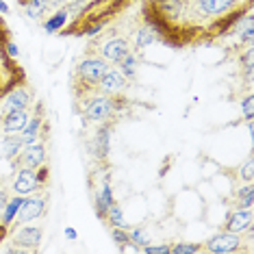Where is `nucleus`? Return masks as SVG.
Returning a JSON list of instances; mask_svg holds the SVG:
<instances>
[{"mask_svg":"<svg viewBox=\"0 0 254 254\" xmlns=\"http://www.w3.org/2000/svg\"><path fill=\"white\" fill-rule=\"evenodd\" d=\"M135 0H89L87 4H83L70 24L63 26L61 35L70 37H96L100 35L105 28L111 24L113 20H118L126 9Z\"/></svg>","mask_w":254,"mask_h":254,"instance_id":"nucleus-1","label":"nucleus"},{"mask_svg":"<svg viewBox=\"0 0 254 254\" xmlns=\"http://www.w3.org/2000/svg\"><path fill=\"white\" fill-rule=\"evenodd\" d=\"M109 65L111 63L102 59L94 48H89L83 59H78L72 72V96L76 111H80L98 94V83H100L102 74L109 70Z\"/></svg>","mask_w":254,"mask_h":254,"instance_id":"nucleus-2","label":"nucleus"},{"mask_svg":"<svg viewBox=\"0 0 254 254\" xmlns=\"http://www.w3.org/2000/svg\"><path fill=\"white\" fill-rule=\"evenodd\" d=\"M11 31L7 26L4 18L0 15V102L2 98L13 91L20 85H26V70L18 63V59L9 55V42H11Z\"/></svg>","mask_w":254,"mask_h":254,"instance_id":"nucleus-3","label":"nucleus"},{"mask_svg":"<svg viewBox=\"0 0 254 254\" xmlns=\"http://www.w3.org/2000/svg\"><path fill=\"white\" fill-rule=\"evenodd\" d=\"M128 109V100L124 96H107V94H96L91 100L80 109L83 115V124H105V122H118L120 115Z\"/></svg>","mask_w":254,"mask_h":254,"instance_id":"nucleus-4","label":"nucleus"},{"mask_svg":"<svg viewBox=\"0 0 254 254\" xmlns=\"http://www.w3.org/2000/svg\"><path fill=\"white\" fill-rule=\"evenodd\" d=\"M48 178H50V170L46 163L39 165L37 170L22 167V170H18V176L13 181V191L18 195H31L35 191H42L46 185H48Z\"/></svg>","mask_w":254,"mask_h":254,"instance_id":"nucleus-5","label":"nucleus"},{"mask_svg":"<svg viewBox=\"0 0 254 254\" xmlns=\"http://www.w3.org/2000/svg\"><path fill=\"white\" fill-rule=\"evenodd\" d=\"M244 235L241 233H230V230H222V233L213 235L206 244H202V250L211 254H235L244 246Z\"/></svg>","mask_w":254,"mask_h":254,"instance_id":"nucleus-6","label":"nucleus"},{"mask_svg":"<svg viewBox=\"0 0 254 254\" xmlns=\"http://www.w3.org/2000/svg\"><path fill=\"white\" fill-rule=\"evenodd\" d=\"M42 228L39 226H31V224H22L15 228L13 233V246L9 248V252H37L42 246Z\"/></svg>","mask_w":254,"mask_h":254,"instance_id":"nucleus-7","label":"nucleus"},{"mask_svg":"<svg viewBox=\"0 0 254 254\" xmlns=\"http://www.w3.org/2000/svg\"><path fill=\"white\" fill-rule=\"evenodd\" d=\"M44 163H46V139L22 146L18 157L11 159V165H13L15 170H22V167H26V170H37V167Z\"/></svg>","mask_w":254,"mask_h":254,"instance_id":"nucleus-8","label":"nucleus"},{"mask_svg":"<svg viewBox=\"0 0 254 254\" xmlns=\"http://www.w3.org/2000/svg\"><path fill=\"white\" fill-rule=\"evenodd\" d=\"M46 206L48 204H46L44 195H33V193L24 195L18 215H15V219H13L15 224H11V226L18 228V226H22V224H31V222H35V219L44 217L46 215Z\"/></svg>","mask_w":254,"mask_h":254,"instance_id":"nucleus-9","label":"nucleus"},{"mask_svg":"<svg viewBox=\"0 0 254 254\" xmlns=\"http://www.w3.org/2000/svg\"><path fill=\"white\" fill-rule=\"evenodd\" d=\"M44 105L42 102H37L35 105V111L31 113V120H28V124L22 128V143L28 146V143H35L39 139H46V135H48V124H46V115H44Z\"/></svg>","mask_w":254,"mask_h":254,"instance_id":"nucleus-10","label":"nucleus"},{"mask_svg":"<svg viewBox=\"0 0 254 254\" xmlns=\"http://www.w3.org/2000/svg\"><path fill=\"white\" fill-rule=\"evenodd\" d=\"M115 122H105V124H98V130L94 135V139L89 143V150L94 152L96 161L102 167L109 165V152H111V130H113Z\"/></svg>","mask_w":254,"mask_h":254,"instance_id":"nucleus-11","label":"nucleus"},{"mask_svg":"<svg viewBox=\"0 0 254 254\" xmlns=\"http://www.w3.org/2000/svg\"><path fill=\"white\" fill-rule=\"evenodd\" d=\"M91 48H94V46H91ZM94 50L105 61L111 63V65H118V63L122 61L132 48H130L128 39H124V37H111V39H107V42H102L100 48H94Z\"/></svg>","mask_w":254,"mask_h":254,"instance_id":"nucleus-12","label":"nucleus"},{"mask_svg":"<svg viewBox=\"0 0 254 254\" xmlns=\"http://www.w3.org/2000/svg\"><path fill=\"white\" fill-rule=\"evenodd\" d=\"M128 89V78L124 76L118 67H111L102 74L100 83H98V94H107V96H124V91Z\"/></svg>","mask_w":254,"mask_h":254,"instance_id":"nucleus-13","label":"nucleus"},{"mask_svg":"<svg viewBox=\"0 0 254 254\" xmlns=\"http://www.w3.org/2000/svg\"><path fill=\"white\" fill-rule=\"evenodd\" d=\"M4 102V113L9 111H22V109H28L33 105V91L26 87V85H20L13 91H9L7 96L2 98Z\"/></svg>","mask_w":254,"mask_h":254,"instance_id":"nucleus-14","label":"nucleus"},{"mask_svg":"<svg viewBox=\"0 0 254 254\" xmlns=\"http://www.w3.org/2000/svg\"><path fill=\"white\" fill-rule=\"evenodd\" d=\"M254 224V215L252 209H235L224 222V230H230V233H250Z\"/></svg>","mask_w":254,"mask_h":254,"instance_id":"nucleus-15","label":"nucleus"},{"mask_svg":"<svg viewBox=\"0 0 254 254\" xmlns=\"http://www.w3.org/2000/svg\"><path fill=\"white\" fill-rule=\"evenodd\" d=\"M113 202H115L113 187L109 185V181H105L100 187H98V191L94 193V213H96V217L105 222V217H107V213H109V209H111Z\"/></svg>","mask_w":254,"mask_h":254,"instance_id":"nucleus-16","label":"nucleus"},{"mask_svg":"<svg viewBox=\"0 0 254 254\" xmlns=\"http://www.w3.org/2000/svg\"><path fill=\"white\" fill-rule=\"evenodd\" d=\"M31 120V111L28 109H22V111H9L2 113V132L4 135H13V132H22V128L28 124Z\"/></svg>","mask_w":254,"mask_h":254,"instance_id":"nucleus-17","label":"nucleus"},{"mask_svg":"<svg viewBox=\"0 0 254 254\" xmlns=\"http://www.w3.org/2000/svg\"><path fill=\"white\" fill-rule=\"evenodd\" d=\"M67 20H70V9L65 7H59L57 9V13H53L48 20L44 22V31L48 33V35H53V33H61L63 26L67 24Z\"/></svg>","mask_w":254,"mask_h":254,"instance_id":"nucleus-18","label":"nucleus"},{"mask_svg":"<svg viewBox=\"0 0 254 254\" xmlns=\"http://www.w3.org/2000/svg\"><path fill=\"white\" fill-rule=\"evenodd\" d=\"M22 9H24V15L28 20H42L50 9V0H31Z\"/></svg>","mask_w":254,"mask_h":254,"instance_id":"nucleus-19","label":"nucleus"},{"mask_svg":"<svg viewBox=\"0 0 254 254\" xmlns=\"http://www.w3.org/2000/svg\"><path fill=\"white\" fill-rule=\"evenodd\" d=\"M252 204H254V185L246 183L235 193V209H252Z\"/></svg>","mask_w":254,"mask_h":254,"instance_id":"nucleus-20","label":"nucleus"},{"mask_svg":"<svg viewBox=\"0 0 254 254\" xmlns=\"http://www.w3.org/2000/svg\"><path fill=\"white\" fill-rule=\"evenodd\" d=\"M22 200H24V195H15L13 200H7V204H4V209L2 213H0V222L2 224H7V226L11 228V224H13V219L15 215H18V211H20V206H22Z\"/></svg>","mask_w":254,"mask_h":254,"instance_id":"nucleus-21","label":"nucleus"},{"mask_svg":"<svg viewBox=\"0 0 254 254\" xmlns=\"http://www.w3.org/2000/svg\"><path fill=\"white\" fill-rule=\"evenodd\" d=\"M137 65H139V57L130 50V53L118 63V70L130 80V78H135V74H137Z\"/></svg>","mask_w":254,"mask_h":254,"instance_id":"nucleus-22","label":"nucleus"},{"mask_svg":"<svg viewBox=\"0 0 254 254\" xmlns=\"http://www.w3.org/2000/svg\"><path fill=\"white\" fill-rule=\"evenodd\" d=\"M22 137L18 135V132H13V135H7L4 137V141H2V152H4V157H7L9 161L13 159V157H18V152L22 150Z\"/></svg>","mask_w":254,"mask_h":254,"instance_id":"nucleus-23","label":"nucleus"},{"mask_svg":"<svg viewBox=\"0 0 254 254\" xmlns=\"http://www.w3.org/2000/svg\"><path fill=\"white\" fill-rule=\"evenodd\" d=\"M154 42H157V35H154L150 28L143 24L139 31L135 33V53H139V50H143V48H148V46H152Z\"/></svg>","mask_w":254,"mask_h":254,"instance_id":"nucleus-24","label":"nucleus"},{"mask_svg":"<svg viewBox=\"0 0 254 254\" xmlns=\"http://www.w3.org/2000/svg\"><path fill=\"white\" fill-rule=\"evenodd\" d=\"M105 222H107L111 228H126V226H128V224H126V219H124L122 206H120L118 202H113V204H111V209H109Z\"/></svg>","mask_w":254,"mask_h":254,"instance_id":"nucleus-25","label":"nucleus"},{"mask_svg":"<svg viewBox=\"0 0 254 254\" xmlns=\"http://www.w3.org/2000/svg\"><path fill=\"white\" fill-rule=\"evenodd\" d=\"M128 239H130V246L135 248V250H143L148 244H150V239H148V235L143 233L141 228H135V230H130L128 233Z\"/></svg>","mask_w":254,"mask_h":254,"instance_id":"nucleus-26","label":"nucleus"},{"mask_svg":"<svg viewBox=\"0 0 254 254\" xmlns=\"http://www.w3.org/2000/svg\"><path fill=\"white\" fill-rule=\"evenodd\" d=\"M111 239H113V244L118 246L120 250H126V248H128V244H130L126 228H111Z\"/></svg>","mask_w":254,"mask_h":254,"instance_id":"nucleus-27","label":"nucleus"},{"mask_svg":"<svg viewBox=\"0 0 254 254\" xmlns=\"http://www.w3.org/2000/svg\"><path fill=\"white\" fill-rule=\"evenodd\" d=\"M172 254H195L202 252V244H176L170 248Z\"/></svg>","mask_w":254,"mask_h":254,"instance_id":"nucleus-28","label":"nucleus"},{"mask_svg":"<svg viewBox=\"0 0 254 254\" xmlns=\"http://www.w3.org/2000/svg\"><path fill=\"white\" fill-rule=\"evenodd\" d=\"M252 94L250 96H246L244 100H241V109H244V118L248 120V122H252Z\"/></svg>","mask_w":254,"mask_h":254,"instance_id":"nucleus-29","label":"nucleus"},{"mask_svg":"<svg viewBox=\"0 0 254 254\" xmlns=\"http://www.w3.org/2000/svg\"><path fill=\"white\" fill-rule=\"evenodd\" d=\"M170 248L172 246H146L143 248V252H148V254H170Z\"/></svg>","mask_w":254,"mask_h":254,"instance_id":"nucleus-30","label":"nucleus"},{"mask_svg":"<svg viewBox=\"0 0 254 254\" xmlns=\"http://www.w3.org/2000/svg\"><path fill=\"white\" fill-rule=\"evenodd\" d=\"M241 176L246 178V183H252V157H248V161H246V165L241 167Z\"/></svg>","mask_w":254,"mask_h":254,"instance_id":"nucleus-31","label":"nucleus"},{"mask_svg":"<svg viewBox=\"0 0 254 254\" xmlns=\"http://www.w3.org/2000/svg\"><path fill=\"white\" fill-rule=\"evenodd\" d=\"M9 233H11V228L7 226V224H2V222H0V244H2V241L7 239Z\"/></svg>","mask_w":254,"mask_h":254,"instance_id":"nucleus-32","label":"nucleus"},{"mask_svg":"<svg viewBox=\"0 0 254 254\" xmlns=\"http://www.w3.org/2000/svg\"><path fill=\"white\" fill-rule=\"evenodd\" d=\"M65 237H67L70 241H76V239H78V233H76V230H74L72 226H67V228H65Z\"/></svg>","mask_w":254,"mask_h":254,"instance_id":"nucleus-33","label":"nucleus"},{"mask_svg":"<svg viewBox=\"0 0 254 254\" xmlns=\"http://www.w3.org/2000/svg\"><path fill=\"white\" fill-rule=\"evenodd\" d=\"M7 200H9V195H7V191H4V189H0V213H2V209H4V204H7Z\"/></svg>","mask_w":254,"mask_h":254,"instance_id":"nucleus-34","label":"nucleus"},{"mask_svg":"<svg viewBox=\"0 0 254 254\" xmlns=\"http://www.w3.org/2000/svg\"><path fill=\"white\" fill-rule=\"evenodd\" d=\"M4 13H9V4L4 0H0V15H4Z\"/></svg>","mask_w":254,"mask_h":254,"instance_id":"nucleus-35","label":"nucleus"},{"mask_svg":"<svg viewBox=\"0 0 254 254\" xmlns=\"http://www.w3.org/2000/svg\"><path fill=\"white\" fill-rule=\"evenodd\" d=\"M28 2H31V0H18V4H20V7H24V4H28Z\"/></svg>","mask_w":254,"mask_h":254,"instance_id":"nucleus-36","label":"nucleus"}]
</instances>
